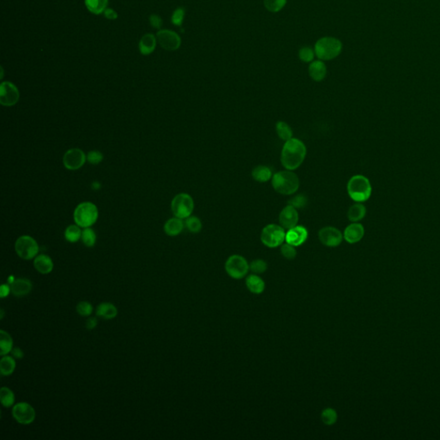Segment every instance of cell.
I'll return each instance as SVG.
<instances>
[{"instance_id":"obj_1","label":"cell","mask_w":440,"mask_h":440,"mask_svg":"<svg viewBox=\"0 0 440 440\" xmlns=\"http://www.w3.org/2000/svg\"><path fill=\"white\" fill-rule=\"evenodd\" d=\"M306 155L307 148L305 143L300 139L292 138L283 146L280 161L285 169L294 171L302 165Z\"/></svg>"},{"instance_id":"obj_2","label":"cell","mask_w":440,"mask_h":440,"mask_svg":"<svg viewBox=\"0 0 440 440\" xmlns=\"http://www.w3.org/2000/svg\"><path fill=\"white\" fill-rule=\"evenodd\" d=\"M272 186L276 192L282 196H293L300 186L299 178L293 170L286 169L274 174Z\"/></svg>"},{"instance_id":"obj_3","label":"cell","mask_w":440,"mask_h":440,"mask_svg":"<svg viewBox=\"0 0 440 440\" xmlns=\"http://www.w3.org/2000/svg\"><path fill=\"white\" fill-rule=\"evenodd\" d=\"M350 198L355 202H365L368 200L373 193V187L367 177L363 175H355L351 177L346 186Z\"/></svg>"},{"instance_id":"obj_4","label":"cell","mask_w":440,"mask_h":440,"mask_svg":"<svg viewBox=\"0 0 440 440\" xmlns=\"http://www.w3.org/2000/svg\"><path fill=\"white\" fill-rule=\"evenodd\" d=\"M342 51V43L335 37H323L316 42L315 53L322 61H330Z\"/></svg>"},{"instance_id":"obj_5","label":"cell","mask_w":440,"mask_h":440,"mask_svg":"<svg viewBox=\"0 0 440 440\" xmlns=\"http://www.w3.org/2000/svg\"><path fill=\"white\" fill-rule=\"evenodd\" d=\"M73 218L79 227L88 228L93 226L98 218V209L91 202H83L76 207Z\"/></svg>"},{"instance_id":"obj_6","label":"cell","mask_w":440,"mask_h":440,"mask_svg":"<svg viewBox=\"0 0 440 440\" xmlns=\"http://www.w3.org/2000/svg\"><path fill=\"white\" fill-rule=\"evenodd\" d=\"M286 229L280 225L269 224L261 230V241L267 248H277L286 242Z\"/></svg>"},{"instance_id":"obj_7","label":"cell","mask_w":440,"mask_h":440,"mask_svg":"<svg viewBox=\"0 0 440 440\" xmlns=\"http://www.w3.org/2000/svg\"><path fill=\"white\" fill-rule=\"evenodd\" d=\"M225 268L230 278L241 279L248 275L249 263L244 256L233 255L226 260Z\"/></svg>"},{"instance_id":"obj_8","label":"cell","mask_w":440,"mask_h":440,"mask_svg":"<svg viewBox=\"0 0 440 440\" xmlns=\"http://www.w3.org/2000/svg\"><path fill=\"white\" fill-rule=\"evenodd\" d=\"M195 208V203L192 197L181 193L174 197L171 202V210L175 217L184 219L191 216Z\"/></svg>"},{"instance_id":"obj_9","label":"cell","mask_w":440,"mask_h":440,"mask_svg":"<svg viewBox=\"0 0 440 440\" xmlns=\"http://www.w3.org/2000/svg\"><path fill=\"white\" fill-rule=\"evenodd\" d=\"M16 252L23 260H31L36 257L39 252L37 242L30 236L19 237L15 244Z\"/></svg>"},{"instance_id":"obj_10","label":"cell","mask_w":440,"mask_h":440,"mask_svg":"<svg viewBox=\"0 0 440 440\" xmlns=\"http://www.w3.org/2000/svg\"><path fill=\"white\" fill-rule=\"evenodd\" d=\"M318 238L324 246L329 248L338 247L344 239L342 232L333 226H326L320 229Z\"/></svg>"},{"instance_id":"obj_11","label":"cell","mask_w":440,"mask_h":440,"mask_svg":"<svg viewBox=\"0 0 440 440\" xmlns=\"http://www.w3.org/2000/svg\"><path fill=\"white\" fill-rule=\"evenodd\" d=\"M12 416L22 425H30L35 420V410L31 404L19 403L12 408Z\"/></svg>"},{"instance_id":"obj_12","label":"cell","mask_w":440,"mask_h":440,"mask_svg":"<svg viewBox=\"0 0 440 440\" xmlns=\"http://www.w3.org/2000/svg\"><path fill=\"white\" fill-rule=\"evenodd\" d=\"M18 89L11 82H3L0 85V103L5 107L15 105L18 102Z\"/></svg>"},{"instance_id":"obj_13","label":"cell","mask_w":440,"mask_h":440,"mask_svg":"<svg viewBox=\"0 0 440 440\" xmlns=\"http://www.w3.org/2000/svg\"><path fill=\"white\" fill-rule=\"evenodd\" d=\"M158 43L163 49L168 51H175L180 48L181 37L174 31L162 30L157 33Z\"/></svg>"},{"instance_id":"obj_14","label":"cell","mask_w":440,"mask_h":440,"mask_svg":"<svg viewBox=\"0 0 440 440\" xmlns=\"http://www.w3.org/2000/svg\"><path fill=\"white\" fill-rule=\"evenodd\" d=\"M86 155L82 150L73 148L66 151L63 158V163L65 168L70 170H77L80 169L85 163Z\"/></svg>"},{"instance_id":"obj_15","label":"cell","mask_w":440,"mask_h":440,"mask_svg":"<svg viewBox=\"0 0 440 440\" xmlns=\"http://www.w3.org/2000/svg\"><path fill=\"white\" fill-rule=\"evenodd\" d=\"M298 221H299V214H298L297 209L291 205H287L286 207H284L278 216L279 225L282 226L285 229L293 228L295 226H297Z\"/></svg>"},{"instance_id":"obj_16","label":"cell","mask_w":440,"mask_h":440,"mask_svg":"<svg viewBox=\"0 0 440 440\" xmlns=\"http://www.w3.org/2000/svg\"><path fill=\"white\" fill-rule=\"evenodd\" d=\"M309 237L308 229L305 226H297L287 229L286 234V243L295 247L304 244Z\"/></svg>"},{"instance_id":"obj_17","label":"cell","mask_w":440,"mask_h":440,"mask_svg":"<svg viewBox=\"0 0 440 440\" xmlns=\"http://www.w3.org/2000/svg\"><path fill=\"white\" fill-rule=\"evenodd\" d=\"M364 236L365 227L359 222H352V224L346 226L343 232V237L345 241L347 242L350 244H354L361 241Z\"/></svg>"},{"instance_id":"obj_18","label":"cell","mask_w":440,"mask_h":440,"mask_svg":"<svg viewBox=\"0 0 440 440\" xmlns=\"http://www.w3.org/2000/svg\"><path fill=\"white\" fill-rule=\"evenodd\" d=\"M12 293L17 297H22L30 293L32 290V283L28 278H15L13 282L11 283Z\"/></svg>"},{"instance_id":"obj_19","label":"cell","mask_w":440,"mask_h":440,"mask_svg":"<svg viewBox=\"0 0 440 440\" xmlns=\"http://www.w3.org/2000/svg\"><path fill=\"white\" fill-rule=\"evenodd\" d=\"M245 284L248 291L253 294H261L265 291V282L258 275H248L245 279Z\"/></svg>"},{"instance_id":"obj_20","label":"cell","mask_w":440,"mask_h":440,"mask_svg":"<svg viewBox=\"0 0 440 440\" xmlns=\"http://www.w3.org/2000/svg\"><path fill=\"white\" fill-rule=\"evenodd\" d=\"M309 74L310 76V78L316 82L323 81L327 75L326 65L324 64L323 61H314L312 63H310L309 66Z\"/></svg>"},{"instance_id":"obj_21","label":"cell","mask_w":440,"mask_h":440,"mask_svg":"<svg viewBox=\"0 0 440 440\" xmlns=\"http://www.w3.org/2000/svg\"><path fill=\"white\" fill-rule=\"evenodd\" d=\"M34 267L40 274L49 275L53 271V261L49 256L40 255L34 258Z\"/></svg>"},{"instance_id":"obj_22","label":"cell","mask_w":440,"mask_h":440,"mask_svg":"<svg viewBox=\"0 0 440 440\" xmlns=\"http://www.w3.org/2000/svg\"><path fill=\"white\" fill-rule=\"evenodd\" d=\"M274 174L269 167L265 165H258L253 169L251 177L255 181L260 183H264L272 180Z\"/></svg>"},{"instance_id":"obj_23","label":"cell","mask_w":440,"mask_h":440,"mask_svg":"<svg viewBox=\"0 0 440 440\" xmlns=\"http://www.w3.org/2000/svg\"><path fill=\"white\" fill-rule=\"evenodd\" d=\"M366 215V207L361 202H356L350 207L347 218L351 222H359Z\"/></svg>"},{"instance_id":"obj_24","label":"cell","mask_w":440,"mask_h":440,"mask_svg":"<svg viewBox=\"0 0 440 440\" xmlns=\"http://www.w3.org/2000/svg\"><path fill=\"white\" fill-rule=\"evenodd\" d=\"M156 45L157 39L154 34H145L139 42V51L143 55H149L154 51Z\"/></svg>"},{"instance_id":"obj_25","label":"cell","mask_w":440,"mask_h":440,"mask_svg":"<svg viewBox=\"0 0 440 440\" xmlns=\"http://www.w3.org/2000/svg\"><path fill=\"white\" fill-rule=\"evenodd\" d=\"M183 228H184V224L182 222V220L181 218L176 217V218H170L165 223L163 229L168 236L176 237L181 233Z\"/></svg>"},{"instance_id":"obj_26","label":"cell","mask_w":440,"mask_h":440,"mask_svg":"<svg viewBox=\"0 0 440 440\" xmlns=\"http://www.w3.org/2000/svg\"><path fill=\"white\" fill-rule=\"evenodd\" d=\"M97 315L103 319H114L118 315V310L113 304L105 302V303H102L98 305V309H97Z\"/></svg>"},{"instance_id":"obj_27","label":"cell","mask_w":440,"mask_h":440,"mask_svg":"<svg viewBox=\"0 0 440 440\" xmlns=\"http://www.w3.org/2000/svg\"><path fill=\"white\" fill-rule=\"evenodd\" d=\"M87 9L93 14L100 15L105 12L109 0H84Z\"/></svg>"},{"instance_id":"obj_28","label":"cell","mask_w":440,"mask_h":440,"mask_svg":"<svg viewBox=\"0 0 440 440\" xmlns=\"http://www.w3.org/2000/svg\"><path fill=\"white\" fill-rule=\"evenodd\" d=\"M275 129H276V133H277L278 138L284 140L285 142L292 139V138H293V129L285 121H278L276 123V126H275Z\"/></svg>"},{"instance_id":"obj_29","label":"cell","mask_w":440,"mask_h":440,"mask_svg":"<svg viewBox=\"0 0 440 440\" xmlns=\"http://www.w3.org/2000/svg\"><path fill=\"white\" fill-rule=\"evenodd\" d=\"M0 346H1L0 354L2 356L11 353L13 348V340L12 336L4 330L0 331Z\"/></svg>"},{"instance_id":"obj_30","label":"cell","mask_w":440,"mask_h":440,"mask_svg":"<svg viewBox=\"0 0 440 440\" xmlns=\"http://www.w3.org/2000/svg\"><path fill=\"white\" fill-rule=\"evenodd\" d=\"M15 359L11 356H4L0 360V373L3 376H10L15 372Z\"/></svg>"},{"instance_id":"obj_31","label":"cell","mask_w":440,"mask_h":440,"mask_svg":"<svg viewBox=\"0 0 440 440\" xmlns=\"http://www.w3.org/2000/svg\"><path fill=\"white\" fill-rule=\"evenodd\" d=\"M321 420L324 425H333L336 423L338 420V414L336 410L332 407H327L322 411Z\"/></svg>"},{"instance_id":"obj_32","label":"cell","mask_w":440,"mask_h":440,"mask_svg":"<svg viewBox=\"0 0 440 440\" xmlns=\"http://www.w3.org/2000/svg\"><path fill=\"white\" fill-rule=\"evenodd\" d=\"M0 401L4 407H11L15 403V395L9 388H1L0 391Z\"/></svg>"},{"instance_id":"obj_33","label":"cell","mask_w":440,"mask_h":440,"mask_svg":"<svg viewBox=\"0 0 440 440\" xmlns=\"http://www.w3.org/2000/svg\"><path fill=\"white\" fill-rule=\"evenodd\" d=\"M82 237V230L79 228V226L77 225H72L68 226L65 231V237L66 241L70 243H76L81 239Z\"/></svg>"},{"instance_id":"obj_34","label":"cell","mask_w":440,"mask_h":440,"mask_svg":"<svg viewBox=\"0 0 440 440\" xmlns=\"http://www.w3.org/2000/svg\"><path fill=\"white\" fill-rule=\"evenodd\" d=\"M185 225L188 230L192 233H199L202 229V222L196 216H189L188 218H186Z\"/></svg>"},{"instance_id":"obj_35","label":"cell","mask_w":440,"mask_h":440,"mask_svg":"<svg viewBox=\"0 0 440 440\" xmlns=\"http://www.w3.org/2000/svg\"><path fill=\"white\" fill-rule=\"evenodd\" d=\"M81 239H82L83 244L85 245L86 247L91 248L96 244L97 236H96L94 230L90 228V227H88V228H84V229L82 231Z\"/></svg>"},{"instance_id":"obj_36","label":"cell","mask_w":440,"mask_h":440,"mask_svg":"<svg viewBox=\"0 0 440 440\" xmlns=\"http://www.w3.org/2000/svg\"><path fill=\"white\" fill-rule=\"evenodd\" d=\"M287 0H264V6L268 12H278L285 7Z\"/></svg>"},{"instance_id":"obj_37","label":"cell","mask_w":440,"mask_h":440,"mask_svg":"<svg viewBox=\"0 0 440 440\" xmlns=\"http://www.w3.org/2000/svg\"><path fill=\"white\" fill-rule=\"evenodd\" d=\"M267 264L264 260L256 259L249 263V270L255 275H261L267 271Z\"/></svg>"},{"instance_id":"obj_38","label":"cell","mask_w":440,"mask_h":440,"mask_svg":"<svg viewBox=\"0 0 440 440\" xmlns=\"http://www.w3.org/2000/svg\"><path fill=\"white\" fill-rule=\"evenodd\" d=\"M280 252H281V255H282L283 257L287 260L295 259L296 256H297L296 247L293 246V245L289 244H287V243H284V244L281 245Z\"/></svg>"},{"instance_id":"obj_39","label":"cell","mask_w":440,"mask_h":440,"mask_svg":"<svg viewBox=\"0 0 440 440\" xmlns=\"http://www.w3.org/2000/svg\"><path fill=\"white\" fill-rule=\"evenodd\" d=\"M315 51L313 50L310 47H303L299 50L298 52V56H299V59L301 60L302 61L304 62H306V63H309V62H311L314 59V56H315Z\"/></svg>"},{"instance_id":"obj_40","label":"cell","mask_w":440,"mask_h":440,"mask_svg":"<svg viewBox=\"0 0 440 440\" xmlns=\"http://www.w3.org/2000/svg\"><path fill=\"white\" fill-rule=\"evenodd\" d=\"M77 312L79 313L80 316H91V313L93 311V307L91 303L87 301L79 302L77 307Z\"/></svg>"},{"instance_id":"obj_41","label":"cell","mask_w":440,"mask_h":440,"mask_svg":"<svg viewBox=\"0 0 440 440\" xmlns=\"http://www.w3.org/2000/svg\"><path fill=\"white\" fill-rule=\"evenodd\" d=\"M307 202H308V199L306 196L304 195H297L288 200V205H291L298 209V208L305 207L307 205Z\"/></svg>"},{"instance_id":"obj_42","label":"cell","mask_w":440,"mask_h":440,"mask_svg":"<svg viewBox=\"0 0 440 440\" xmlns=\"http://www.w3.org/2000/svg\"><path fill=\"white\" fill-rule=\"evenodd\" d=\"M184 8H177V10H176V11L173 12V14H172V16H171V22H172L174 25H176V26H181V24L183 23V20H184Z\"/></svg>"},{"instance_id":"obj_43","label":"cell","mask_w":440,"mask_h":440,"mask_svg":"<svg viewBox=\"0 0 440 440\" xmlns=\"http://www.w3.org/2000/svg\"><path fill=\"white\" fill-rule=\"evenodd\" d=\"M88 162L91 164H98L102 162L103 155L98 151H91L86 156Z\"/></svg>"},{"instance_id":"obj_44","label":"cell","mask_w":440,"mask_h":440,"mask_svg":"<svg viewBox=\"0 0 440 440\" xmlns=\"http://www.w3.org/2000/svg\"><path fill=\"white\" fill-rule=\"evenodd\" d=\"M149 21H150V24L154 29H158V30L161 29V27L163 25V21L162 18L159 16L152 14V15L150 16Z\"/></svg>"},{"instance_id":"obj_45","label":"cell","mask_w":440,"mask_h":440,"mask_svg":"<svg viewBox=\"0 0 440 440\" xmlns=\"http://www.w3.org/2000/svg\"><path fill=\"white\" fill-rule=\"evenodd\" d=\"M104 13V16L107 19H109V20H115L118 17V14H117L116 12H114L113 9H109V8H107L105 10V12H103Z\"/></svg>"},{"instance_id":"obj_46","label":"cell","mask_w":440,"mask_h":440,"mask_svg":"<svg viewBox=\"0 0 440 440\" xmlns=\"http://www.w3.org/2000/svg\"><path fill=\"white\" fill-rule=\"evenodd\" d=\"M10 293H12V291H11V286H9V285H2L1 287H0V297H1V298H4V297H8V295L10 294Z\"/></svg>"},{"instance_id":"obj_47","label":"cell","mask_w":440,"mask_h":440,"mask_svg":"<svg viewBox=\"0 0 440 440\" xmlns=\"http://www.w3.org/2000/svg\"><path fill=\"white\" fill-rule=\"evenodd\" d=\"M13 357L17 359H22L23 357H24V354H23V350L19 347H14L12 348V352H11Z\"/></svg>"},{"instance_id":"obj_48","label":"cell","mask_w":440,"mask_h":440,"mask_svg":"<svg viewBox=\"0 0 440 440\" xmlns=\"http://www.w3.org/2000/svg\"><path fill=\"white\" fill-rule=\"evenodd\" d=\"M97 325H98V320H97L96 317H90V318L87 319V329H89V330L94 329L95 327H97Z\"/></svg>"},{"instance_id":"obj_49","label":"cell","mask_w":440,"mask_h":440,"mask_svg":"<svg viewBox=\"0 0 440 440\" xmlns=\"http://www.w3.org/2000/svg\"><path fill=\"white\" fill-rule=\"evenodd\" d=\"M3 318H4V310L2 309L1 310V319H3Z\"/></svg>"}]
</instances>
